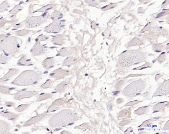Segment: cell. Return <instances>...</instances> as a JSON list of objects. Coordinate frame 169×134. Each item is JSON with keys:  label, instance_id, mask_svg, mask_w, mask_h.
<instances>
[{"label": "cell", "instance_id": "obj_1", "mask_svg": "<svg viewBox=\"0 0 169 134\" xmlns=\"http://www.w3.org/2000/svg\"><path fill=\"white\" fill-rule=\"evenodd\" d=\"M146 56L143 52L138 50H128L123 52L119 56L118 64L122 67H130L145 60Z\"/></svg>", "mask_w": 169, "mask_h": 134}, {"label": "cell", "instance_id": "obj_2", "mask_svg": "<svg viewBox=\"0 0 169 134\" xmlns=\"http://www.w3.org/2000/svg\"><path fill=\"white\" fill-rule=\"evenodd\" d=\"M77 114L69 110H62L54 115L49 120V125L51 127H58L67 125L69 123L76 120Z\"/></svg>", "mask_w": 169, "mask_h": 134}, {"label": "cell", "instance_id": "obj_3", "mask_svg": "<svg viewBox=\"0 0 169 134\" xmlns=\"http://www.w3.org/2000/svg\"><path fill=\"white\" fill-rule=\"evenodd\" d=\"M17 37L5 38L0 40V51L6 55H13L19 51L20 44Z\"/></svg>", "mask_w": 169, "mask_h": 134}, {"label": "cell", "instance_id": "obj_4", "mask_svg": "<svg viewBox=\"0 0 169 134\" xmlns=\"http://www.w3.org/2000/svg\"><path fill=\"white\" fill-rule=\"evenodd\" d=\"M40 79L39 74L33 70L23 72L13 80L12 84L19 86H30L37 83Z\"/></svg>", "mask_w": 169, "mask_h": 134}, {"label": "cell", "instance_id": "obj_5", "mask_svg": "<svg viewBox=\"0 0 169 134\" xmlns=\"http://www.w3.org/2000/svg\"><path fill=\"white\" fill-rule=\"evenodd\" d=\"M145 84L143 80H137L133 82L124 89L123 93L124 95L132 97L140 95L143 89H144Z\"/></svg>", "mask_w": 169, "mask_h": 134}, {"label": "cell", "instance_id": "obj_6", "mask_svg": "<svg viewBox=\"0 0 169 134\" xmlns=\"http://www.w3.org/2000/svg\"><path fill=\"white\" fill-rule=\"evenodd\" d=\"M46 22V19L40 16H33L29 17L23 22L24 26L27 28H33L41 26Z\"/></svg>", "mask_w": 169, "mask_h": 134}, {"label": "cell", "instance_id": "obj_7", "mask_svg": "<svg viewBox=\"0 0 169 134\" xmlns=\"http://www.w3.org/2000/svg\"><path fill=\"white\" fill-rule=\"evenodd\" d=\"M65 26L64 21H54L52 23L46 26L44 29V31L49 33H58L63 30Z\"/></svg>", "mask_w": 169, "mask_h": 134}, {"label": "cell", "instance_id": "obj_8", "mask_svg": "<svg viewBox=\"0 0 169 134\" xmlns=\"http://www.w3.org/2000/svg\"><path fill=\"white\" fill-rule=\"evenodd\" d=\"M47 51V49L45 46L41 44L40 42H36L31 49L30 52L33 56H41Z\"/></svg>", "mask_w": 169, "mask_h": 134}, {"label": "cell", "instance_id": "obj_9", "mask_svg": "<svg viewBox=\"0 0 169 134\" xmlns=\"http://www.w3.org/2000/svg\"><path fill=\"white\" fill-rule=\"evenodd\" d=\"M38 92L34 91H27V90H21L17 93H15L14 96V99L17 100L24 99V98H29L32 97L33 96L36 95Z\"/></svg>", "mask_w": 169, "mask_h": 134}, {"label": "cell", "instance_id": "obj_10", "mask_svg": "<svg viewBox=\"0 0 169 134\" xmlns=\"http://www.w3.org/2000/svg\"><path fill=\"white\" fill-rule=\"evenodd\" d=\"M169 80H167L163 82L155 92L154 96H161L169 94Z\"/></svg>", "mask_w": 169, "mask_h": 134}, {"label": "cell", "instance_id": "obj_11", "mask_svg": "<svg viewBox=\"0 0 169 134\" xmlns=\"http://www.w3.org/2000/svg\"><path fill=\"white\" fill-rule=\"evenodd\" d=\"M19 70L17 69H11L3 78L0 79V83H5L11 79V78L16 75Z\"/></svg>", "mask_w": 169, "mask_h": 134}, {"label": "cell", "instance_id": "obj_12", "mask_svg": "<svg viewBox=\"0 0 169 134\" xmlns=\"http://www.w3.org/2000/svg\"><path fill=\"white\" fill-rule=\"evenodd\" d=\"M11 126L9 123L5 121L0 120V134H8L10 133V130Z\"/></svg>", "mask_w": 169, "mask_h": 134}, {"label": "cell", "instance_id": "obj_13", "mask_svg": "<svg viewBox=\"0 0 169 134\" xmlns=\"http://www.w3.org/2000/svg\"><path fill=\"white\" fill-rule=\"evenodd\" d=\"M46 115H38L35 117H33L31 118V119H29V120L26 122V123L24 124V126H30L32 125L33 123H37L39 121H41V120L44 119V118H45Z\"/></svg>", "mask_w": 169, "mask_h": 134}, {"label": "cell", "instance_id": "obj_14", "mask_svg": "<svg viewBox=\"0 0 169 134\" xmlns=\"http://www.w3.org/2000/svg\"><path fill=\"white\" fill-rule=\"evenodd\" d=\"M17 65H33L30 59L26 56H23L17 61Z\"/></svg>", "mask_w": 169, "mask_h": 134}, {"label": "cell", "instance_id": "obj_15", "mask_svg": "<svg viewBox=\"0 0 169 134\" xmlns=\"http://www.w3.org/2000/svg\"><path fill=\"white\" fill-rule=\"evenodd\" d=\"M54 65V59L53 58H48L42 62V65L46 69H49Z\"/></svg>", "mask_w": 169, "mask_h": 134}, {"label": "cell", "instance_id": "obj_16", "mask_svg": "<svg viewBox=\"0 0 169 134\" xmlns=\"http://www.w3.org/2000/svg\"><path fill=\"white\" fill-rule=\"evenodd\" d=\"M1 116L7 118L11 121H15L17 119V118L19 117V115H16V114H14L12 113H10V112H5V113L2 114Z\"/></svg>", "mask_w": 169, "mask_h": 134}, {"label": "cell", "instance_id": "obj_17", "mask_svg": "<svg viewBox=\"0 0 169 134\" xmlns=\"http://www.w3.org/2000/svg\"><path fill=\"white\" fill-rule=\"evenodd\" d=\"M63 17V13L59 11H54L51 15V18L54 21H59Z\"/></svg>", "mask_w": 169, "mask_h": 134}, {"label": "cell", "instance_id": "obj_18", "mask_svg": "<svg viewBox=\"0 0 169 134\" xmlns=\"http://www.w3.org/2000/svg\"><path fill=\"white\" fill-rule=\"evenodd\" d=\"M14 88H12L10 87L0 86V93L3 94H10L13 90H14Z\"/></svg>", "mask_w": 169, "mask_h": 134}, {"label": "cell", "instance_id": "obj_19", "mask_svg": "<svg viewBox=\"0 0 169 134\" xmlns=\"http://www.w3.org/2000/svg\"><path fill=\"white\" fill-rule=\"evenodd\" d=\"M10 7V5L8 1H3L0 5V13L8 11Z\"/></svg>", "mask_w": 169, "mask_h": 134}, {"label": "cell", "instance_id": "obj_20", "mask_svg": "<svg viewBox=\"0 0 169 134\" xmlns=\"http://www.w3.org/2000/svg\"><path fill=\"white\" fill-rule=\"evenodd\" d=\"M22 2L20 3L19 5H17L16 6L14 7L11 11L9 12L10 14H16L17 13H19V12L21 11L23 9V7L22 5Z\"/></svg>", "mask_w": 169, "mask_h": 134}, {"label": "cell", "instance_id": "obj_21", "mask_svg": "<svg viewBox=\"0 0 169 134\" xmlns=\"http://www.w3.org/2000/svg\"><path fill=\"white\" fill-rule=\"evenodd\" d=\"M67 81H64V82H63L59 84L58 86H57L56 90L58 92L61 93V92H63V91L65 90L66 88H67Z\"/></svg>", "mask_w": 169, "mask_h": 134}, {"label": "cell", "instance_id": "obj_22", "mask_svg": "<svg viewBox=\"0 0 169 134\" xmlns=\"http://www.w3.org/2000/svg\"><path fill=\"white\" fill-rule=\"evenodd\" d=\"M54 5H52V4L48 5H46V6H45V7L41 8V9L37 10L36 11H35V12H33V13H35V12H45V11H48L49 10H50V9H52V8H54Z\"/></svg>", "mask_w": 169, "mask_h": 134}, {"label": "cell", "instance_id": "obj_23", "mask_svg": "<svg viewBox=\"0 0 169 134\" xmlns=\"http://www.w3.org/2000/svg\"><path fill=\"white\" fill-rule=\"evenodd\" d=\"M31 31L29 30H18L15 32V35L17 36H24L26 35H29Z\"/></svg>", "mask_w": 169, "mask_h": 134}, {"label": "cell", "instance_id": "obj_24", "mask_svg": "<svg viewBox=\"0 0 169 134\" xmlns=\"http://www.w3.org/2000/svg\"><path fill=\"white\" fill-rule=\"evenodd\" d=\"M10 59V58L9 56L1 54L0 55V64H3V65L7 64Z\"/></svg>", "mask_w": 169, "mask_h": 134}, {"label": "cell", "instance_id": "obj_25", "mask_svg": "<svg viewBox=\"0 0 169 134\" xmlns=\"http://www.w3.org/2000/svg\"><path fill=\"white\" fill-rule=\"evenodd\" d=\"M30 104H24V105H21L20 106H18L17 108L15 109L16 111L17 112H21L24 110H26L27 108H28L30 106Z\"/></svg>", "mask_w": 169, "mask_h": 134}, {"label": "cell", "instance_id": "obj_26", "mask_svg": "<svg viewBox=\"0 0 169 134\" xmlns=\"http://www.w3.org/2000/svg\"><path fill=\"white\" fill-rule=\"evenodd\" d=\"M48 39H49V37L47 36L44 35H41L37 37L36 39L35 40V41L36 42H40L41 41H46Z\"/></svg>", "mask_w": 169, "mask_h": 134}, {"label": "cell", "instance_id": "obj_27", "mask_svg": "<svg viewBox=\"0 0 169 134\" xmlns=\"http://www.w3.org/2000/svg\"><path fill=\"white\" fill-rule=\"evenodd\" d=\"M53 83L54 82L51 80H50V79H48V80H47V81L45 84H44L42 86H41L40 87H41V88L44 89L50 88V87L52 86Z\"/></svg>", "mask_w": 169, "mask_h": 134}, {"label": "cell", "instance_id": "obj_28", "mask_svg": "<svg viewBox=\"0 0 169 134\" xmlns=\"http://www.w3.org/2000/svg\"><path fill=\"white\" fill-rule=\"evenodd\" d=\"M50 94H45V93H43V94H41L39 96V97L37 99V102H40V101H42V100H44L46 99H47L48 98H50Z\"/></svg>", "mask_w": 169, "mask_h": 134}, {"label": "cell", "instance_id": "obj_29", "mask_svg": "<svg viewBox=\"0 0 169 134\" xmlns=\"http://www.w3.org/2000/svg\"><path fill=\"white\" fill-rule=\"evenodd\" d=\"M116 5H117L116 3H111V4L107 5L106 6L103 7L102 8V10H103V11H106V10H109V9H113L114 8H115L116 6Z\"/></svg>", "mask_w": 169, "mask_h": 134}, {"label": "cell", "instance_id": "obj_30", "mask_svg": "<svg viewBox=\"0 0 169 134\" xmlns=\"http://www.w3.org/2000/svg\"><path fill=\"white\" fill-rule=\"evenodd\" d=\"M85 3H86L89 5L94 7L98 5L97 0H85Z\"/></svg>", "mask_w": 169, "mask_h": 134}, {"label": "cell", "instance_id": "obj_31", "mask_svg": "<svg viewBox=\"0 0 169 134\" xmlns=\"http://www.w3.org/2000/svg\"><path fill=\"white\" fill-rule=\"evenodd\" d=\"M58 108V107H55L54 106H51L50 107V108H48L47 113H50V112H51V111H55V110H57Z\"/></svg>", "mask_w": 169, "mask_h": 134}, {"label": "cell", "instance_id": "obj_32", "mask_svg": "<svg viewBox=\"0 0 169 134\" xmlns=\"http://www.w3.org/2000/svg\"><path fill=\"white\" fill-rule=\"evenodd\" d=\"M24 26V23H23V22H22V23H20V24H16L15 26H14V27L15 28H22L23 26Z\"/></svg>", "mask_w": 169, "mask_h": 134}, {"label": "cell", "instance_id": "obj_33", "mask_svg": "<svg viewBox=\"0 0 169 134\" xmlns=\"http://www.w3.org/2000/svg\"><path fill=\"white\" fill-rule=\"evenodd\" d=\"M15 104L13 103V102H7L5 103V105L8 107H12V106H14Z\"/></svg>", "mask_w": 169, "mask_h": 134}, {"label": "cell", "instance_id": "obj_34", "mask_svg": "<svg viewBox=\"0 0 169 134\" xmlns=\"http://www.w3.org/2000/svg\"><path fill=\"white\" fill-rule=\"evenodd\" d=\"M167 5H169V0H165L164 2L163 3L162 5V8L165 7Z\"/></svg>", "mask_w": 169, "mask_h": 134}, {"label": "cell", "instance_id": "obj_35", "mask_svg": "<svg viewBox=\"0 0 169 134\" xmlns=\"http://www.w3.org/2000/svg\"><path fill=\"white\" fill-rule=\"evenodd\" d=\"M167 13H168V11H167V12H162V13L158 14V16H157V17H156L158 18V17H162L163 15H164V14H167Z\"/></svg>", "mask_w": 169, "mask_h": 134}, {"label": "cell", "instance_id": "obj_36", "mask_svg": "<svg viewBox=\"0 0 169 134\" xmlns=\"http://www.w3.org/2000/svg\"><path fill=\"white\" fill-rule=\"evenodd\" d=\"M7 35H0V40L2 39H4L5 38H7Z\"/></svg>", "mask_w": 169, "mask_h": 134}, {"label": "cell", "instance_id": "obj_37", "mask_svg": "<svg viewBox=\"0 0 169 134\" xmlns=\"http://www.w3.org/2000/svg\"><path fill=\"white\" fill-rule=\"evenodd\" d=\"M39 0H26V3L32 2H34V1H37Z\"/></svg>", "mask_w": 169, "mask_h": 134}, {"label": "cell", "instance_id": "obj_38", "mask_svg": "<svg viewBox=\"0 0 169 134\" xmlns=\"http://www.w3.org/2000/svg\"><path fill=\"white\" fill-rule=\"evenodd\" d=\"M14 1H15V2H19L20 0H14Z\"/></svg>", "mask_w": 169, "mask_h": 134}, {"label": "cell", "instance_id": "obj_39", "mask_svg": "<svg viewBox=\"0 0 169 134\" xmlns=\"http://www.w3.org/2000/svg\"><path fill=\"white\" fill-rule=\"evenodd\" d=\"M1 17H2V16H1V15H0V19H1Z\"/></svg>", "mask_w": 169, "mask_h": 134}, {"label": "cell", "instance_id": "obj_40", "mask_svg": "<svg viewBox=\"0 0 169 134\" xmlns=\"http://www.w3.org/2000/svg\"><path fill=\"white\" fill-rule=\"evenodd\" d=\"M1 69V67H0V70Z\"/></svg>", "mask_w": 169, "mask_h": 134}, {"label": "cell", "instance_id": "obj_41", "mask_svg": "<svg viewBox=\"0 0 169 134\" xmlns=\"http://www.w3.org/2000/svg\"><path fill=\"white\" fill-rule=\"evenodd\" d=\"M0 102H1V98H0Z\"/></svg>", "mask_w": 169, "mask_h": 134}]
</instances>
